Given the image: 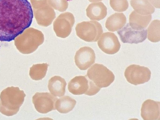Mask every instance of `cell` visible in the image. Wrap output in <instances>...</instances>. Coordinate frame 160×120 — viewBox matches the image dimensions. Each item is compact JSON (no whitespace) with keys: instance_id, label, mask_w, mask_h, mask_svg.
Returning <instances> with one entry per match:
<instances>
[{"instance_id":"obj_4","label":"cell","mask_w":160,"mask_h":120,"mask_svg":"<svg viewBox=\"0 0 160 120\" xmlns=\"http://www.w3.org/2000/svg\"><path fill=\"white\" fill-rule=\"evenodd\" d=\"M69 91L75 95L85 94L88 96L95 95L101 88L97 86L86 75L76 76L68 84Z\"/></svg>"},{"instance_id":"obj_3","label":"cell","mask_w":160,"mask_h":120,"mask_svg":"<svg viewBox=\"0 0 160 120\" xmlns=\"http://www.w3.org/2000/svg\"><path fill=\"white\" fill-rule=\"evenodd\" d=\"M86 76L98 87H106L112 83L115 76L112 72L102 64L96 63L88 70Z\"/></svg>"},{"instance_id":"obj_24","label":"cell","mask_w":160,"mask_h":120,"mask_svg":"<svg viewBox=\"0 0 160 120\" xmlns=\"http://www.w3.org/2000/svg\"><path fill=\"white\" fill-rule=\"evenodd\" d=\"M48 2L52 8L60 12L65 11L68 7L67 0H48Z\"/></svg>"},{"instance_id":"obj_22","label":"cell","mask_w":160,"mask_h":120,"mask_svg":"<svg viewBox=\"0 0 160 120\" xmlns=\"http://www.w3.org/2000/svg\"><path fill=\"white\" fill-rule=\"evenodd\" d=\"M148 39L152 42H157L160 40V21L154 20L149 25L148 29Z\"/></svg>"},{"instance_id":"obj_9","label":"cell","mask_w":160,"mask_h":120,"mask_svg":"<svg viewBox=\"0 0 160 120\" xmlns=\"http://www.w3.org/2000/svg\"><path fill=\"white\" fill-rule=\"evenodd\" d=\"M58 98L48 92H37L32 97V102L36 110L42 113H46L55 110Z\"/></svg>"},{"instance_id":"obj_1","label":"cell","mask_w":160,"mask_h":120,"mask_svg":"<svg viewBox=\"0 0 160 120\" xmlns=\"http://www.w3.org/2000/svg\"><path fill=\"white\" fill-rule=\"evenodd\" d=\"M33 18L28 0H0V41L14 40L30 26Z\"/></svg>"},{"instance_id":"obj_6","label":"cell","mask_w":160,"mask_h":120,"mask_svg":"<svg viewBox=\"0 0 160 120\" xmlns=\"http://www.w3.org/2000/svg\"><path fill=\"white\" fill-rule=\"evenodd\" d=\"M124 75L129 83L137 85L148 82L150 79L151 72L148 67L132 64L127 67Z\"/></svg>"},{"instance_id":"obj_21","label":"cell","mask_w":160,"mask_h":120,"mask_svg":"<svg viewBox=\"0 0 160 120\" xmlns=\"http://www.w3.org/2000/svg\"><path fill=\"white\" fill-rule=\"evenodd\" d=\"M49 65L47 63L33 65L30 68L29 75L33 80H42L45 76Z\"/></svg>"},{"instance_id":"obj_25","label":"cell","mask_w":160,"mask_h":120,"mask_svg":"<svg viewBox=\"0 0 160 120\" xmlns=\"http://www.w3.org/2000/svg\"><path fill=\"white\" fill-rule=\"evenodd\" d=\"M33 9H37L48 4V0H30Z\"/></svg>"},{"instance_id":"obj_11","label":"cell","mask_w":160,"mask_h":120,"mask_svg":"<svg viewBox=\"0 0 160 120\" xmlns=\"http://www.w3.org/2000/svg\"><path fill=\"white\" fill-rule=\"evenodd\" d=\"M101 36L97 44L103 52L108 54L113 55L119 51L120 44L117 37L114 33L106 32Z\"/></svg>"},{"instance_id":"obj_8","label":"cell","mask_w":160,"mask_h":120,"mask_svg":"<svg viewBox=\"0 0 160 120\" xmlns=\"http://www.w3.org/2000/svg\"><path fill=\"white\" fill-rule=\"evenodd\" d=\"M26 33L25 43L18 49L22 53L29 54L35 51L43 43L44 38L41 31L33 28L28 29Z\"/></svg>"},{"instance_id":"obj_14","label":"cell","mask_w":160,"mask_h":120,"mask_svg":"<svg viewBox=\"0 0 160 120\" xmlns=\"http://www.w3.org/2000/svg\"><path fill=\"white\" fill-rule=\"evenodd\" d=\"M141 114L144 120H160V102L146 100L142 105Z\"/></svg>"},{"instance_id":"obj_23","label":"cell","mask_w":160,"mask_h":120,"mask_svg":"<svg viewBox=\"0 0 160 120\" xmlns=\"http://www.w3.org/2000/svg\"><path fill=\"white\" fill-rule=\"evenodd\" d=\"M109 3L111 8L116 12L125 11L128 7L127 0H110Z\"/></svg>"},{"instance_id":"obj_12","label":"cell","mask_w":160,"mask_h":120,"mask_svg":"<svg viewBox=\"0 0 160 120\" xmlns=\"http://www.w3.org/2000/svg\"><path fill=\"white\" fill-rule=\"evenodd\" d=\"M95 58L94 50L90 47L84 46L76 52L75 62L80 70H86L95 63Z\"/></svg>"},{"instance_id":"obj_20","label":"cell","mask_w":160,"mask_h":120,"mask_svg":"<svg viewBox=\"0 0 160 120\" xmlns=\"http://www.w3.org/2000/svg\"><path fill=\"white\" fill-rule=\"evenodd\" d=\"M76 103L74 99L69 96H64L57 99L55 108L60 113H66L72 110Z\"/></svg>"},{"instance_id":"obj_13","label":"cell","mask_w":160,"mask_h":120,"mask_svg":"<svg viewBox=\"0 0 160 120\" xmlns=\"http://www.w3.org/2000/svg\"><path fill=\"white\" fill-rule=\"evenodd\" d=\"M33 12L37 23L43 27L50 25L56 18V13L53 8L48 4L33 9Z\"/></svg>"},{"instance_id":"obj_15","label":"cell","mask_w":160,"mask_h":120,"mask_svg":"<svg viewBox=\"0 0 160 120\" xmlns=\"http://www.w3.org/2000/svg\"><path fill=\"white\" fill-rule=\"evenodd\" d=\"M107 10L106 6L102 2L92 3L86 9L87 16L91 20L100 21L106 16Z\"/></svg>"},{"instance_id":"obj_18","label":"cell","mask_w":160,"mask_h":120,"mask_svg":"<svg viewBox=\"0 0 160 120\" xmlns=\"http://www.w3.org/2000/svg\"><path fill=\"white\" fill-rule=\"evenodd\" d=\"M126 22V17L123 13H116L107 18L105 27L109 31L114 32L121 29Z\"/></svg>"},{"instance_id":"obj_2","label":"cell","mask_w":160,"mask_h":120,"mask_svg":"<svg viewBox=\"0 0 160 120\" xmlns=\"http://www.w3.org/2000/svg\"><path fill=\"white\" fill-rule=\"evenodd\" d=\"M26 94L18 87H9L0 95V112L7 116L15 115L23 104Z\"/></svg>"},{"instance_id":"obj_10","label":"cell","mask_w":160,"mask_h":120,"mask_svg":"<svg viewBox=\"0 0 160 120\" xmlns=\"http://www.w3.org/2000/svg\"><path fill=\"white\" fill-rule=\"evenodd\" d=\"M147 32L146 29L140 30L134 29L128 23L117 33L122 43L137 44L142 42L146 39Z\"/></svg>"},{"instance_id":"obj_17","label":"cell","mask_w":160,"mask_h":120,"mask_svg":"<svg viewBox=\"0 0 160 120\" xmlns=\"http://www.w3.org/2000/svg\"><path fill=\"white\" fill-rule=\"evenodd\" d=\"M67 85L65 79L59 76L52 77L49 81L48 88L50 92L55 97L63 96Z\"/></svg>"},{"instance_id":"obj_16","label":"cell","mask_w":160,"mask_h":120,"mask_svg":"<svg viewBox=\"0 0 160 120\" xmlns=\"http://www.w3.org/2000/svg\"><path fill=\"white\" fill-rule=\"evenodd\" d=\"M151 19V14L141 15L133 11L129 15V23L132 29L140 30L146 28Z\"/></svg>"},{"instance_id":"obj_26","label":"cell","mask_w":160,"mask_h":120,"mask_svg":"<svg viewBox=\"0 0 160 120\" xmlns=\"http://www.w3.org/2000/svg\"><path fill=\"white\" fill-rule=\"evenodd\" d=\"M148 1L155 7L157 8H160V0H148Z\"/></svg>"},{"instance_id":"obj_19","label":"cell","mask_w":160,"mask_h":120,"mask_svg":"<svg viewBox=\"0 0 160 120\" xmlns=\"http://www.w3.org/2000/svg\"><path fill=\"white\" fill-rule=\"evenodd\" d=\"M131 6L137 13L143 15H150L155 8L148 0H131Z\"/></svg>"},{"instance_id":"obj_28","label":"cell","mask_w":160,"mask_h":120,"mask_svg":"<svg viewBox=\"0 0 160 120\" xmlns=\"http://www.w3.org/2000/svg\"><path fill=\"white\" fill-rule=\"evenodd\" d=\"M67 0V1H71V0Z\"/></svg>"},{"instance_id":"obj_5","label":"cell","mask_w":160,"mask_h":120,"mask_svg":"<svg viewBox=\"0 0 160 120\" xmlns=\"http://www.w3.org/2000/svg\"><path fill=\"white\" fill-rule=\"evenodd\" d=\"M77 36L87 42H95L103 32L101 25L95 21H83L78 23L75 27Z\"/></svg>"},{"instance_id":"obj_27","label":"cell","mask_w":160,"mask_h":120,"mask_svg":"<svg viewBox=\"0 0 160 120\" xmlns=\"http://www.w3.org/2000/svg\"><path fill=\"white\" fill-rule=\"evenodd\" d=\"M90 2H99L102 0H88Z\"/></svg>"},{"instance_id":"obj_7","label":"cell","mask_w":160,"mask_h":120,"mask_svg":"<svg viewBox=\"0 0 160 120\" xmlns=\"http://www.w3.org/2000/svg\"><path fill=\"white\" fill-rule=\"evenodd\" d=\"M75 22L73 14L69 12L62 13L55 19L53 23V30L56 35L65 38L70 34Z\"/></svg>"}]
</instances>
